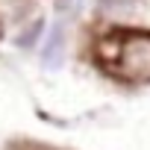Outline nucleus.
I'll list each match as a JSON object with an SVG mask.
<instances>
[{"instance_id": "nucleus-1", "label": "nucleus", "mask_w": 150, "mask_h": 150, "mask_svg": "<svg viewBox=\"0 0 150 150\" xmlns=\"http://www.w3.org/2000/svg\"><path fill=\"white\" fill-rule=\"evenodd\" d=\"M100 59L112 74L132 83H150V33L106 35L97 44Z\"/></svg>"}, {"instance_id": "nucleus-2", "label": "nucleus", "mask_w": 150, "mask_h": 150, "mask_svg": "<svg viewBox=\"0 0 150 150\" xmlns=\"http://www.w3.org/2000/svg\"><path fill=\"white\" fill-rule=\"evenodd\" d=\"M62 56H65V33H62V27L56 24V27L47 33L44 44H41V62H44L47 68H59Z\"/></svg>"}, {"instance_id": "nucleus-3", "label": "nucleus", "mask_w": 150, "mask_h": 150, "mask_svg": "<svg viewBox=\"0 0 150 150\" xmlns=\"http://www.w3.org/2000/svg\"><path fill=\"white\" fill-rule=\"evenodd\" d=\"M41 30H44V21H33V24H30V27L18 35V44H21V47H33V44L38 41Z\"/></svg>"}, {"instance_id": "nucleus-4", "label": "nucleus", "mask_w": 150, "mask_h": 150, "mask_svg": "<svg viewBox=\"0 0 150 150\" xmlns=\"http://www.w3.org/2000/svg\"><path fill=\"white\" fill-rule=\"evenodd\" d=\"M132 9V0H100V12L103 15H124Z\"/></svg>"}, {"instance_id": "nucleus-5", "label": "nucleus", "mask_w": 150, "mask_h": 150, "mask_svg": "<svg viewBox=\"0 0 150 150\" xmlns=\"http://www.w3.org/2000/svg\"><path fill=\"white\" fill-rule=\"evenodd\" d=\"M77 3L80 0H56V9H59V15H74L77 12Z\"/></svg>"}]
</instances>
